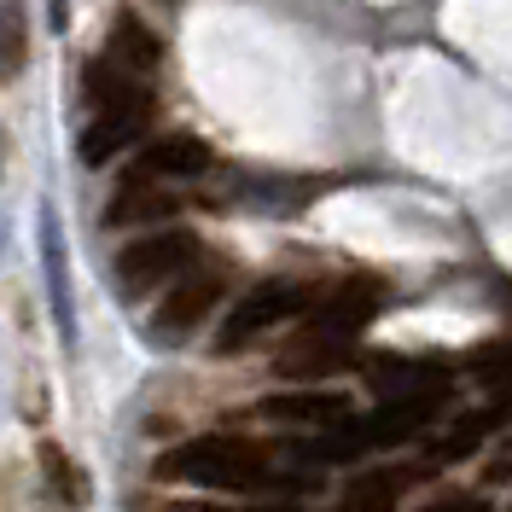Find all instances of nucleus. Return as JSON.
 Masks as SVG:
<instances>
[{
	"mask_svg": "<svg viewBox=\"0 0 512 512\" xmlns=\"http://www.w3.org/2000/svg\"><path fill=\"white\" fill-rule=\"evenodd\" d=\"M158 478L163 483H198V489H303V483H286L268 472V448L251 443V437H227V431H210V437H187L169 454H158Z\"/></svg>",
	"mask_w": 512,
	"mask_h": 512,
	"instance_id": "1",
	"label": "nucleus"
},
{
	"mask_svg": "<svg viewBox=\"0 0 512 512\" xmlns=\"http://www.w3.org/2000/svg\"><path fill=\"white\" fill-rule=\"evenodd\" d=\"M88 99H94V128L82 134V163H111L123 146H134L152 117H158V99L140 88V76H128L123 64L99 59L88 64Z\"/></svg>",
	"mask_w": 512,
	"mask_h": 512,
	"instance_id": "2",
	"label": "nucleus"
},
{
	"mask_svg": "<svg viewBox=\"0 0 512 512\" xmlns=\"http://www.w3.org/2000/svg\"><path fill=\"white\" fill-rule=\"evenodd\" d=\"M443 402H448L443 384H414V390H396L379 414H367V419H355V425L326 431L309 454H315V460H355V454H367V448L408 443L414 431H425V425L437 419V408H443Z\"/></svg>",
	"mask_w": 512,
	"mask_h": 512,
	"instance_id": "3",
	"label": "nucleus"
},
{
	"mask_svg": "<svg viewBox=\"0 0 512 512\" xmlns=\"http://www.w3.org/2000/svg\"><path fill=\"white\" fill-rule=\"evenodd\" d=\"M309 303H315V286H303V280H262V286H256L251 297H239L233 315L222 320L216 355L251 350V338H262L268 326H280V320H291V315H309Z\"/></svg>",
	"mask_w": 512,
	"mask_h": 512,
	"instance_id": "4",
	"label": "nucleus"
},
{
	"mask_svg": "<svg viewBox=\"0 0 512 512\" xmlns=\"http://www.w3.org/2000/svg\"><path fill=\"white\" fill-rule=\"evenodd\" d=\"M192 262H198V239H192L187 227L146 233V239H134V245L117 256V286H123L128 297H146V291H158L163 280H175Z\"/></svg>",
	"mask_w": 512,
	"mask_h": 512,
	"instance_id": "5",
	"label": "nucleus"
},
{
	"mask_svg": "<svg viewBox=\"0 0 512 512\" xmlns=\"http://www.w3.org/2000/svg\"><path fill=\"white\" fill-rule=\"evenodd\" d=\"M216 297H222V274H216V268H210V274H192V280H181V286L158 303V315H152V338H158V350H175L192 326L216 309Z\"/></svg>",
	"mask_w": 512,
	"mask_h": 512,
	"instance_id": "6",
	"label": "nucleus"
},
{
	"mask_svg": "<svg viewBox=\"0 0 512 512\" xmlns=\"http://www.w3.org/2000/svg\"><path fill=\"white\" fill-rule=\"evenodd\" d=\"M384 309V286L379 280H344L332 297H315L309 303V332H326V338H355L367 320Z\"/></svg>",
	"mask_w": 512,
	"mask_h": 512,
	"instance_id": "7",
	"label": "nucleus"
},
{
	"mask_svg": "<svg viewBox=\"0 0 512 512\" xmlns=\"http://www.w3.org/2000/svg\"><path fill=\"white\" fill-rule=\"evenodd\" d=\"M204 169H210V146L198 134H163L134 158L128 181H187V175H204Z\"/></svg>",
	"mask_w": 512,
	"mask_h": 512,
	"instance_id": "8",
	"label": "nucleus"
},
{
	"mask_svg": "<svg viewBox=\"0 0 512 512\" xmlns=\"http://www.w3.org/2000/svg\"><path fill=\"white\" fill-rule=\"evenodd\" d=\"M256 414L291 419V425H332L350 414V402H344V390H280V396H262Z\"/></svg>",
	"mask_w": 512,
	"mask_h": 512,
	"instance_id": "9",
	"label": "nucleus"
},
{
	"mask_svg": "<svg viewBox=\"0 0 512 512\" xmlns=\"http://www.w3.org/2000/svg\"><path fill=\"white\" fill-rule=\"evenodd\" d=\"M355 350L350 338H326V332H303L286 355H280V373L291 379H315V373H338V367H350Z\"/></svg>",
	"mask_w": 512,
	"mask_h": 512,
	"instance_id": "10",
	"label": "nucleus"
},
{
	"mask_svg": "<svg viewBox=\"0 0 512 512\" xmlns=\"http://www.w3.org/2000/svg\"><path fill=\"white\" fill-rule=\"evenodd\" d=\"M419 472L414 466H390V472H361V478L344 489V512H390L402 495H408V483Z\"/></svg>",
	"mask_w": 512,
	"mask_h": 512,
	"instance_id": "11",
	"label": "nucleus"
},
{
	"mask_svg": "<svg viewBox=\"0 0 512 512\" xmlns=\"http://www.w3.org/2000/svg\"><path fill=\"white\" fill-rule=\"evenodd\" d=\"M158 53H163L158 35L146 30L140 18H117V24H111V53H105V59L123 64L128 76H146V70L158 64Z\"/></svg>",
	"mask_w": 512,
	"mask_h": 512,
	"instance_id": "12",
	"label": "nucleus"
},
{
	"mask_svg": "<svg viewBox=\"0 0 512 512\" xmlns=\"http://www.w3.org/2000/svg\"><path fill=\"white\" fill-rule=\"evenodd\" d=\"M169 210H175V198H169V192H152V181H123V187H117V198H111V210H105V222L128 227V222L169 216Z\"/></svg>",
	"mask_w": 512,
	"mask_h": 512,
	"instance_id": "13",
	"label": "nucleus"
},
{
	"mask_svg": "<svg viewBox=\"0 0 512 512\" xmlns=\"http://www.w3.org/2000/svg\"><path fill=\"white\" fill-rule=\"evenodd\" d=\"M41 256H47V274H53V315H59V332L76 338V320H70V280H64V233H59V216H53V210L41 216Z\"/></svg>",
	"mask_w": 512,
	"mask_h": 512,
	"instance_id": "14",
	"label": "nucleus"
},
{
	"mask_svg": "<svg viewBox=\"0 0 512 512\" xmlns=\"http://www.w3.org/2000/svg\"><path fill=\"white\" fill-rule=\"evenodd\" d=\"M24 64H30V18L18 0H6L0 6V82H18Z\"/></svg>",
	"mask_w": 512,
	"mask_h": 512,
	"instance_id": "15",
	"label": "nucleus"
},
{
	"mask_svg": "<svg viewBox=\"0 0 512 512\" xmlns=\"http://www.w3.org/2000/svg\"><path fill=\"white\" fill-rule=\"evenodd\" d=\"M35 454H41V472L53 478V489H59L64 501H70V507H82V501H88V489H82V472L70 466V454H64L59 443H41Z\"/></svg>",
	"mask_w": 512,
	"mask_h": 512,
	"instance_id": "16",
	"label": "nucleus"
},
{
	"mask_svg": "<svg viewBox=\"0 0 512 512\" xmlns=\"http://www.w3.org/2000/svg\"><path fill=\"white\" fill-rule=\"evenodd\" d=\"M495 419H501V414H472V419H460V425L448 431V443H437V460H460V454H472V448L483 443V431H495Z\"/></svg>",
	"mask_w": 512,
	"mask_h": 512,
	"instance_id": "17",
	"label": "nucleus"
},
{
	"mask_svg": "<svg viewBox=\"0 0 512 512\" xmlns=\"http://www.w3.org/2000/svg\"><path fill=\"white\" fill-rule=\"evenodd\" d=\"M419 512H489V507H483L478 495H437L431 507H419Z\"/></svg>",
	"mask_w": 512,
	"mask_h": 512,
	"instance_id": "18",
	"label": "nucleus"
},
{
	"mask_svg": "<svg viewBox=\"0 0 512 512\" xmlns=\"http://www.w3.org/2000/svg\"><path fill=\"white\" fill-rule=\"evenodd\" d=\"M163 512H291V507H198V501H187V507H163Z\"/></svg>",
	"mask_w": 512,
	"mask_h": 512,
	"instance_id": "19",
	"label": "nucleus"
}]
</instances>
